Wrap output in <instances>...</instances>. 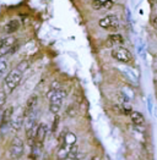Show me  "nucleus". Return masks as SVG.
<instances>
[{
  "label": "nucleus",
  "instance_id": "nucleus-1",
  "mask_svg": "<svg viewBox=\"0 0 157 160\" xmlns=\"http://www.w3.org/2000/svg\"><path fill=\"white\" fill-rule=\"evenodd\" d=\"M21 80H22V71H20L17 67L11 70V71L5 76V80H4V89H5V93L6 94L13 93L14 91L19 87Z\"/></svg>",
  "mask_w": 157,
  "mask_h": 160
},
{
  "label": "nucleus",
  "instance_id": "nucleus-2",
  "mask_svg": "<svg viewBox=\"0 0 157 160\" xmlns=\"http://www.w3.org/2000/svg\"><path fill=\"white\" fill-rule=\"evenodd\" d=\"M66 97V92L62 88H58L53 92H48V98H49V110L51 112L57 115L60 109H62V103Z\"/></svg>",
  "mask_w": 157,
  "mask_h": 160
},
{
  "label": "nucleus",
  "instance_id": "nucleus-3",
  "mask_svg": "<svg viewBox=\"0 0 157 160\" xmlns=\"http://www.w3.org/2000/svg\"><path fill=\"white\" fill-rule=\"evenodd\" d=\"M24 141L20 137H14L9 146V155L11 159H20L24 155Z\"/></svg>",
  "mask_w": 157,
  "mask_h": 160
},
{
  "label": "nucleus",
  "instance_id": "nucleus-4",
  "mask_svg": "<svg viewBox=\"0 0 157 160\" xmlns=\"http://www.w3.org/2000/svg\"><path fill=\"white\" fill-rule=\"evenodd\" d=\"M111 55H112L113 59H116L117 61L123 62V64H129V62L133 61V55H131V53L127 48H124L122 45L113 48Z\"/></svg>",
  "mask_w": 157,
  "mask_h": 160
},
{
  "label": "nucleus",
  "instance_id": "nucleus-5",
  "mask_svg": "<svg viewBox=\"0 0 157 160\" xmlns=\"http://www.w3.org/2000/svg\"><path fill=\"white\" fill-rule=\"evenodd\" d=\"M98 25L101 28L103 29H107V31H112V32H116L120 28V22L118 20L117 16L114 15H107L103 18L100 20Z\"/></svg>",
  "mask_w": 157,
  "mask_h": 160
},
{
  "label": "nucleus",
  "instance_id": "nucleus-6",
  "mask_svg": "<svg viewBox=\"0 0 157 160\" xmlns=\"http://www.w3.org/2000/svg\"><path fill=\"white\" fill-rule=\"evenodd\" d=\"M13 116H14L13 107H8L3 112H1V118H0V132H1V133L6 132V130L10 127Z\"/></svg>",
  "mask_w": 157,
  "mask_h": 160
},
{
  "label": "nucleus",
  "instance_id": "nucleus-7",
  "mask_svg": "<svg viewBox=\"0 0 157 160\" xmlns=\"http://www.w3.org/2000/svg\"><path fill=\"white\" fill-rule=\"evenodd\" d=\"M16 43V39L13 36L9 37H4L0 39V58H4V55L10 53L14 49V45Z\"/></svg>",
  "mask_w": 157,
  "mask_h": 160
},
{
  "label": "nucleus",
  "instance_id": "nucleus-8",
  "mask_svg": "<svg viewBox=\"0 0 157 160\" xmlns=\"http://www.w3.org/2000/svg\"><path fill=\"white\" fill-rule=\"evenodd\" d=\"M47 133H48V127H47L46 123H39V125H37L36 136H35V143L43 147V143H44V141L47 138Z\"/></svg>",
  "mask_w": 157,
  "mask_h": 160
},
{
  "label": "nucleus",
  "instance_id": "nucleus-9",
  "mask_svg": "<svg viewBox=\"0 0 157 160\" xmlns=\"http://www.w3.org/2000/svg\"><path fill=\"white\" fill-rule=\"evenodd\" d=\"M37 103H38V97L36 94L31 95L26 102V105H25V109H24V118L27 116L28 114L33 112L36 110V107H37Z\"/></svg>",
  "mask_w": 157,
  "mask_h": 160
},
{
  "label": "nucleus",
  "instance_id": "nucleus-10",
  "mask_svg": "<svg viewBox=\"0 0 157 160\" xmlns=\"http://www.w3.org/2000/svg\"><path fill=\"white\" fill-rule=\"evenodd\" d=\"M123 44H124V38H123V36L117 34V33L109 34L108 38L106 39V45H107V47H111V48L120 47V45H123Z\"/></svg>",
  "mask_w": 157,
  "mask_h": 160
},
{
  "label": "nucleus",
  "instance_id": "nucleus-11",
  "mask_svg": "<svg viewBox=\"0 0 157 160\" xmlns=\"http://www.w3.org/2000/svg\"><path fill=\"white\" fill-rule=\"evenodd\" d=\"M75 143H76V136L71 132H66L64 134V139H63L60 147H65L66 149H70V147H73Z\"/></svg>",
  "mask_w": 157,
  "mask_h": 160
},
{
  "label": "nucleus",
  "instance_id": "nucleus-12",
  "mask_svg": "<svg viewBox=\"0 0 157 160\" xmlns=\"http://www.w3.org/2000/svg\"><path fill=\"white\" fill-rule=\"evenodd\" d=\"M129 116H130V119H131V122H133L135 126H143L145 123L144 115H143L141 112H139V111H131Z\"/></svg>",
  "mask_w": 157,
  "mask_h": 160
},
{
  "label": "nucleus",
  "instance_id": "nucleus-13",
  "mask_svg": "<svg viewBox=\"0 0 157 160\" xmlns=\"http://www.w3.org/2000/svg\"><path fill=\"white\" fill-rule=\"evenodd\" d=\"M19 27H20L19 20H11V21H9V22L5 25L4 32H5L6 34H13V33H15V32L19 29Z\"/></svg>",
  "mask_w": 157,
  "mask_h": 160
},
{
  "label": "nucleus",
  "instance_id": "nucleus-14",
  "mask_svg": "<svg viewBox=\"0 0 157 160\" xmlns=\"http://www.w3.org/2000/svg\"><path fill=\"white\" fill-rule=\"evenodd\" d=\"M24 125V112H22V115H19V116H16L15 119H11V123H10V127L13 128L14 131H19L20 128H21V126Z\"/></svg>",
  "mask_w": 157,
  "mask_h": 160
},
{
  "label": "nucleus",
  "instance_id": "nucleus-15",
  "mask_svg": "<svg viewBox=\"0 0 157 160\" xmlns=\"http://www.w3.org/2000/svg\"><path fill=\"white\" fill-rule=\"evenodd\" d=\"M6 68H8V61L4 58H0V77L5 73Z\"/></svg>",
  "mask_w": 157,
  "mask_h": 160
},
{
  "label": "nucleus",
  "instance_id": "nucleus-16",
  "mask_svg": "<svg viewBox=\"0 0 157 160\" xmlns=\"http://www.w3.org/2000/svg\"><path fill=\"white\" fill-rule=\"evenodd\" d=\"M58 125H59V116H58V114H57V115H55V118H54V120H53V126H52L53 133H55V132H57V130H58Z\"/></svg>",
  "mask_w": 157,
  "mask_h": 160
},
{
  "label": "nucleus",
  "instance_id": "nucleus-17",
  "mask_svg": "<svg viewBox=\"0 0 157 160\" xmlns=\"http://www.w3.org/2000/svg\"><path fill=\"white\" fill-rule=\"evenodd\" d=\"M6 97H8V94L5 92H0V110L4 107V104L6 103Z\"/></svg>",
  "mask_w": 157,
  "mask_h": 160
},
{
  "label": "nucleus",
  "instance_id": "nucleus-18",
  "mask_svg": "<svg viewBox=\"0 0 157 160\" xmlns=\"http://www.w3.org/2000/svg\"><path fill=\"white\" fill-rule=\"evenodd\" d=\"M102 5H103V2L102 1H100V0H93V9H96V10H98V9H101L102 8Z\"/></svg>",
  "mask_w": 157,
  "mask_h": 160
},
{
  "label": "nucleus",
  "instance_id": "nucleus-19",
  "mask_svg": "<svg viewBox=\"0 0 157 160\" xmlns=\"http://www.w3.org/2000/svg\"><path fill=\"white\" fill-rule=\"evenodd\" d=\"M112 5H113V1H112V0H107V1L103 2L102 8H105V9H109V8H112Z\"/></svg>",
  "mask_w": 157,
  "mask_h": 160
},
{
  "label": "nucleus",
  "instance_id": "nucleus-20",
  "mask_svg": "<svg viewBox=\"0 0 157 160\" xmlns=\"http://www.w3.org/2000/svg\"><path fill=\"white\" fill-rule=\"evenodd\" d=\"M152 25H154V27L157 29V17H155V18L152 20Z\"/></svg>",
  "mask_w": 157,
  "mask_h": 160
},
{
  "label": "nucleus",
  "instance_id": "nucleus-21",
  "mask_svg": "<svg viewBox=\"0 0 157 160\" xmlns=\"http://www.w3.org/2000/svg\"><path fill=\"white\" fill-rule=\"evenodd\" d=\"M91 160H101V157H98V155H95V157H92Z\"/></svg>",
  "mask_w": 157,
  "mask_h": 160
},
{
  "label": "nucleus",
  "instance_id": "nucleus-22",
  "mask_svg": "<svg viewBox=\"0 0 157 160\" xmlns=\"http://www.w3.org/2000/svg\"><path fill=\"white\" fill-rule=\"evenodd\" d=\"M74 160H80V159H78V158H76V159H74Z\"/></svg>",
  "mask_w": 157,
  "mask_h": 160
},
{
  "label": "nucleus",
  "instance_id": "nucleus-23",
  "mask_svg": "<svg viewBox=\"0 0 157 160\" xmlns=\"http://www.w3.org/2000/svg\"><path fill=\"white\" fill-rule=\"evenodd\" d=\"M156 1H157V0H156Z\"/></svg>",
  "mask_w": 157,
  "mask_h": 160
}]
</instances>
